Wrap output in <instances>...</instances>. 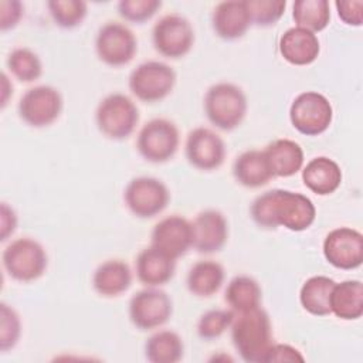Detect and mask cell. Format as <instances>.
<instances>
[{"mask_svg": "<svg viewBox=\"0 0 363 363\" xmlns=\"http://www.w3.org/2000/svg\"><path fill=\"white\" fill-rule=\"evenodd\" d=\"M250 216L261 228L277 230L284 227L292 233H301L315 223L316 207L305 194L272 189L254 199Z\"/></svg>", "mask_w": 363, "mask_h": 363, "instance_id": "cell-1", "label": "cell"}, {"mask_svg": "<svg viewBox=\"0 0 363 363\" xmlns=\"http://www.w3.org/2000/svg\"><path fill=\"white\" fill-rule=\"evenodd\" d=\"M230 330L233 346L244 362L264 363L274 343L271 318L264 308L235 313Z\"/></svg>", "mask_w": 363, "mask_h": 363, "instance_id": "cell-2", "label": "cell"}, {"mask_svg": "<svg viewBox=\"0 0 363 363\" xmlns=\"http://www.w3.org/2000/svg\"><path fill=\"white\" fill-rule=\"evenodd\" d=\"M203 108L213 126L230 132L242 123L248 111V102L238 85L217 82L206 91Z\"/></svg>", "mask_w": 363, "mask_h": 363, "instance_id": "cell-3", "label": "cell"}, {"mask_svg": "<svg viewBox=\"0 0 363 363\" xmlns=\"http://www.w3.org/2000/svg\"><path fill=\"white\" fill-rule=\"evenodd\" d=\"M1 264L11 279L33 282L45 274L48 255L37 240L20 237L6 245L1 254Z\"/></svg>", "mask_w": 363, "mask_h": 363, "instance_id": "cell-4", "label": "cell"}, {"mask_svg": "<svg viewBox=\"0 0 363 363\" xmlns=\"http://www.w3.org/2000/svg\"><path fill=\"white\" fill-rule=\"evenodd\" d=\"M140 119L139 108L125 94L113 92L102 98L95 109L98 130L108 139H128L136 129Z\"/></svg>", "mask_w": 363, "mask_h": 363, "instance_id": "cell-5", "label": "cell"}, {"mask_svg": "<svg viewBox=\"0 0 363 363\" xmlns=\"http://www.w3.org/2000/svg\"><path fill=\"white\" fill-rule=\"evenodd\" d=\"M176 81V72L169 64L149 60L132 69L128 86L136 99L145 104H156L172 94Z\"/></svg>", "mask_w": 363, "mask_h": 363, "instance_id": "cell-6", "label": "cell"}, {"mask_svg": "<svg viewBox=\"0 0 363 363\" xmlns=\"http://www.w3.org/2000/svg\"><path fill=\"white\" fill-rule=\"evenodd\" d=\"M180 146V133L174 122L166 118L147 121L136 138L139 155L150 163H166L174 157Z\"/></svg>", "mask_w": 363, "mask_h": 363, "instance_id": "cell-7", "label": "cell"}, {"mask_svg": "<svg viewBox=\"0 0 363 363\" xmlns=\"http://www.w3.org/2000/svg\"><path fill=\"white\" fill-rule=\"evenodd\" d=\"M333 119L330 101L320 92L298 94L289 106L291 125L305 136H319L326 132Z\"/></svg>", "mask_w": 363, "mask_h": 363, "instance_id": "cell-8", "label": "cell"}, {"mask_svg": "<svg viewBox=\"0 0 363 363\" xmlns=\"http://www.w3.org/2000/svg\"><path fill=\"white\" fill-rule=\"evenodd\" d=\"M194 28L191 23L177 13L160 17L152 28L155 50L166 58L179 60L186 57L194 45Z\"/></svg>", "mask_w": 363, "mask_h": 363, "instance_id": "cell-9", "label": "cell"}, {"mask_svg": "<svg viewBox=\"0 0 363 363\" xmlns=\"http://www.w3.org/2000/svg\"><path fill=\"white\" fill-rule=\"evenodd\" d=\"M123 201L128 210L138 218H153L160 214L170 201L167 186L156 177H133L123 190Z\"/></svg>", "mask_w": 363, "mask_h": 363, "instance_id": "cell-10", "label": "cell"}, {"mask_svg": "<svg viewBox=\"0 0 363 363\" xmlns=\"http://www.w3.org/2000/svg\"><path fill=\"white\" fill-rule=\"evenodd\" d=\"M136 51L138 40L128 26L119 21H108L99 27L95 35V52L105 65L112 68L128 65Z\"/></svg>", "mask_w": 363, "mask_h": 363, "instance_id": "cell-11", "label": "cell"}, {"mask_svg": "<svg viewBox=\"0 0 363 363\" xmlns=\"http://www.w3.org/2000/svg\"><path fill=\"white\" fill-rule=\"evenodd\" d=\"M62 108L64 99L57 88L51 85H37L28 88L21 95L17 113L26 125L31 128H45L61 116Z\"/></svg>", "mask_w": 363, "mask_h": 363, "instance_id": "cell-12", "label": "cell"}, {"mask_svg": "<svg viewBox=\"0 0 363 363\" xmlns=\"http://www.w3.org/2000/svg\"><path fill=\"white\" fill-rule=\"evenodd\" d=\"M173 313V301L160 288L146 286L132 295L128 315L132 325L139 330H153L163 326Z\"/></svg>", "mask_w": 363, "mask_h": 363, "instance_id": "cell-13", "label": "cell"}, {"mask_svg": "<svg viewBox=\"0 0 363 363\" xmlns=\"http://www.w3.org/2000/svg\"><path fill=\"white\" fill-rule=\"evenodd\" d=\"M322 252L332 267L356 269L363 262V234L352 227H336L326 234Z\"/></svg>", "mask_w": 363, "mask_h": 363, "instance_id": "cell-14", "label": "cell"}, {"mask_svg": "<svg viewBox=\"0 0 363 363\" xmlns=\"http://www.w3.org/2000/svg\"><path fill=\"white\" fill-rule=\"evenodd\" d=\"M225 155V143L213 129L199 126L189 132L184 143V156L194 169L201 172L217 170L224 163Z\"/></svg>", "mask_w": 363, "mask_h": 363, "instance_id": "cell-15", "label": "cell"}, {"mask_svg": "<svg viewBox=\"0 0 363 363\" xmlns=\"http://www.w3.org/2000/svg\"><path fill=\"white\" fill-rule=\"evenodd\" d=\"M193 244L191 221L180 214L159 220L150 233V245L173 259L183 257Z\"/></svg>", "mask_w": 363, "mask_h": 363, "instance_id": "cell-16", "label": "cell"}, {"mask_svg": "<svg viewBox=\"0 0 363 363\" xmlns=\"http://www.w3.org/2000/svg\"><path fill=\"white\" fill-rule=\"evenodd\" d=\"M191 248L200 254H214L224 248L228 240L225 216L214 208L200 211L191 221Z\"/></svg>", "mask_w": 363, "mask_h": 363, "instance_id": "cell-17", "label": "cell"}, {"mask_svg": "<svg viewBox=\"0 0 363 363\" xmlns=\"http://www.w3.org/2000/svg\"><path fill=\"white\" fill-rule=\"evenodd\" d=\"M278 50L288 64L305 67L315 62L319 57L320 43L315 33L295 26L282 33Z\"/></svg>", "mask_w": 363, "mask_h": 363, "instance_id": "cell-18", "label": "cell"}, {"mask_svg": "<svg viewBox=\"0 0 363 363\" xmlns=\"http://www.w3.org/2000/svg\"><path fill=\"white\" fill-rule=\"evenodd\" d=\"M251 18L245 0H230L216 4L211 13V27L217 37L225 41H234L245 35L251 27Z\"/></svg>", "mask_w": 363, "mask_h": 363, "instance_id": "cell-19", "label": "cell"}, {"mask_svg": "<svg viewBox=\"0 0 363 363\" xmlns=\"http://www.w3.org/2000/svg\"><path fill=\"white\" fill-rule=\"evenodd\" d=\"M136 278L145 286L166 285L176 272V259L149 245L139 251L135 259Z\"/></svg>", "mask_w": 363, "mask_h": 363, "instance_id": "cell-20", "label": "cell"}, {"mask_svg": "<svg viewBox=\"0 0 363 363\" xmlns=\"http://www.w3.org/2000/svg\"><path fill=\"white\" fill-rule=\"evenodd\" d=\"M272 177H291L303 167L302 146L291 139H275L262 150Z\"/></svg>", "mask_w": 363, "mask_h": 363, "instance_id": "cell-21", "label": "cell"}, {"mask_svg": "<svg viewBox=\"0 0 363 363\" xmlns=\"http://www.w3.org/2000/svg\"><path fill=\"white\" fill-rule=\"evenodd\" d=\"M133 281L132 269L123 259L112 258L101 262L92 274V288L104 298L125 294Z\"/></svg>", "mask_w": 363, "mask_h": 363, "instance_id": "cell-22", "label": "cell"}, {"mask_svg": "<svg viewBox=\"0 0 363 363\" xmlns=\"http://www.w3.org/2000/svg\"><path fill=\"white\" fill-rule=\"evenodd\" d=\"M340 166L328 156H316L302 167V182L318 196H329L342 184Z\"/></svg>", "mask_w": 363, "mask_h": 363, "instance_id": "cell-23", "label": "cell"}, {"mask_svg": "<svg viewBox=\"0 0 363 363\" xmlns=\"http://www.w3.org/2000/svg\"><path fill=\"white\" fill-rule=\"evenodd\" d=\"M330 313L342 320H356L363 315V284L359 279L335 282L330 299Z\"/></svg>", "mask_w": 363, "mask_h": 363, "instance_id": "cell-24", "label": "cell"}, {"mask_svg": "<svg viewBox=\"0 0 363 363\" xmlns=\"http://www.w3.org/2000/svg\"><path fill=\"white\" fill-rule=\"evenodd\" d=\"M224 267L213 259H200L194 262L186 277L189 292L197 298H210L216 295L224 284Z\"/></svg>", "mask_w": 363, "mask_h": 363, "instance_id": "cell-25", "label": "cell"}, {"mask_svg": "<svg viewBox=\"0 0 363 363\" xmlns=\"http://www.w3.org/2000/svg\"><path fill=\"white\" fill-rule=\"evenodd\" d=\"M233 176L238 184L247 189H259L272 179L264 152L258 149L245 150L235 157Z\"/></svg>", "mask_w": 363, "mask_h": 363, "instance_id": "cell-26", "label": "cell"}, {"mask_svg": "<svg viewBox=\"0 0 363 363\" xmlns=\"http://www.w3.org/2000/svg\"><path fill=\"white\" fill-rule=\"evenodd\" d=\"M143 350L150 363H177L184 356V343L177 332L163 329L147 337Z\"/></svg>", "mask_w": 363, "mask_h": 363, "instance_id": "cell-27", "label": "cell"}, {"mask_svg": "<svg viewBox=\"0 0 363 363\" xmlns=\"http://www.w3.org/2000/svg\"><path fill=\"white\" fill-rule=\"evenodd\" d=\"M224 301L234 313H242L261 306L262 289L252 277L237 275L227 284Z\"/></svg>", "mask_w": 363, "mask_h": 363, "instance_id": "cell-28", "label": "cell"}, {"mask_svg": "<svg viewBox=\"0 0 363 363\" xmlns=\"http://www.w3.org/2000/svg\"><path fill=\"white\" fill-rule=\"evenodd\" d=\"M335 281L326 275H313L308 278L299 289L301 306L313 316L330 315L329 299Z\"/></svg>", "mask_w": 363, "mask_h": 363, "instance_id": "cell-29", "label": "cell"}, {"mask_svg": "<svg viewBox=\"0 0 363 363\" xmlns=\"http://www.w3.org/2000/svg\"><path fill=\"white\" fill-rule=\"evenodd\" d=\"M292 18L296 27L320 33L330 23V4L328 0H296L292 4Z\"/></svg>", "mask_w": 363, "mask_h": 363, "instance_id": "cell-30", "label": "cell"}, {"mask_svg": "<svg viewBox=\"0 0 363 363\" xmlns=\"http://www.w3.org/2000/svg\"><path fill=\"white\" fill-rule=\"evenodd\" d=\"M6 65L11 75L20 82H34L43 75L40 57L28 47H17L10 51Z\"/></svg>", "mask_w": 363, "mask_h": 363, "instance_id": "cell-31", "label": "cell"}, {"mask_svg": "<svg viewBox=\"0 0 363 363\" xmlns=\"http://www.w3.org/2000/svg\"><path fill=\"white\" fill-rule=\"evenodd\" d=\"M47 9L52 21L65 30L81 26L88 14V6L82 0H50Z\"/></svg>", "mask_w": 363, "mask_h": 363, "instance_id": "cell-32", "label": "cell"}, {"mask_svg": "<svg viewBox=\"0 0 363 363\" xmlns=\"http://www.w3.org/2000/svg\"><path fill=\"white\" fill-rule=\"evenodd\" d=\"M235 313L231 309H208L197 322V335L203 340H214L230 329Z\"/></svg>", "mask_w": 363, "mask_h": 363, "instance_id": "cell-33", "label": "cell"}, {"mask_svg": "<svg viewBox=\"0 0 363 363\" xmlns=\"http://www.w3.org/2000/svg\"><path fill=\"white\" fill-rule=\"evenodd\" d=\"M251 24L257 27H272L284 16L285 0H245Z\"/></svg>", "mask_w": 363, "mask_h": 363, "instance_id": "cell-34", "label": "cell"}, {"mask_svg": "<svg viewBox=\"0 0 363 363\" xmlns=\"http://www.w3.org/2000/svg\"><path fill=\"white\" fill-rule=\"evenodd\" d=\"M0 350L6 353L20 340L21 320L17 311L6 302L0 303Z\"/></svg>", "mask_w": 363, "mask_h": 363, "instance_id": "cell-35", "label": "cell"}, {"mask_svg": "<svg viewBox=\"0 0 363 363\" xmlns=\"http://www.w3.org/2000/svg\"><path fill=\"white\" fill-rule=\"evenodd\" d=\"M160 7V0H121L116 6L118 14L125 21L133 24H143L149 21Z\"/></svg>", "mask_w": 363, "mask_h": 363, "instance_id": "cell-36", "label": "cell"}, {"mask_svg": "<svg viewBox=\"0 0 363 363\" xmlns=\"http://www.w3.org/2000/svg\"><path fill=\"white\" fill-rule=\"evenodd\" d=\"M335 7L340 21L350 27L363 24V1L362 0H336Z\"/></svg>", "mask_w": 363, "mask_h": 363, "instance_id": "cell-37", "label": "cell"}, {"mask_svg": "<svg viewBox=\"0 0 363 363\" xmlns=\"http://www.w3.org/2000/svg\"><path fill=\"white\" fill-rule=\"evenodd\" d=\"M24 14V6L18 0L0 1V30H13Z\"/></svg>", "mask_w": 363, "mask_h": 363, "instance_id": "cell-38", "label": "cell"}, {"mask_svg": "<svg viewBox=\"0 0 363 363\" xmlns=\"http://www.w3.org/2000/svg\"><path fill=\"white\" fill-rule=\"evenodd\" d=\"M282 362H305V357L296 347L286 343L274 342L267 352L264 363H282Z\"/></svg>", "mask_w": 363, "mask_h": 363, "instance_id": "cell-39", "label": "cell"}, {"mask_svg": "<svg viewBox=\"0 0 363 363\" xmlns=\"http://www.w3.org/2000/svg\"><path fill=\"white\" fill-rule=\"evenodd\" d=\"M17 214L7 203L0 204V240L6 241L17 230Z\"/></svg>", "mask_w": 363, "mask_h": 363, "instance_id": "cell-40", "label": "cell"}, {"mask_svg": "<svg viewBox=\"0 0 363 363\" xmlns=\"http://www.w3.org/2000/svg\"><path fill=\"white\" fill-rule=\"evenodd\" d=\"M10 95L13 96V85L9 81L7 74L3 72L1 74V108H4L7 105V101H9Z\"/></svg>", "mask_w": 363, "mask_h": 363, "instance_id": "cell-41", "label": "cell"}]
</instances>
